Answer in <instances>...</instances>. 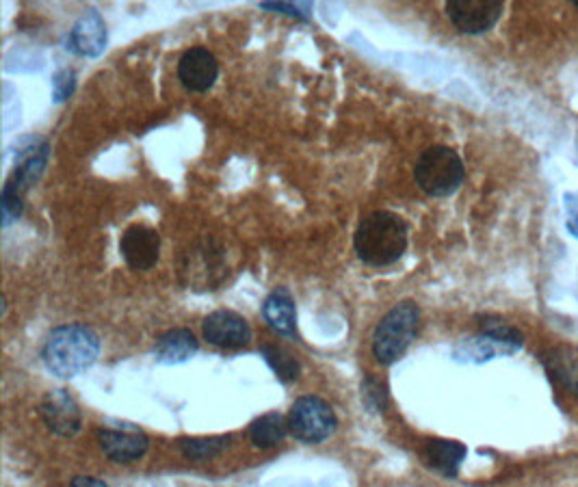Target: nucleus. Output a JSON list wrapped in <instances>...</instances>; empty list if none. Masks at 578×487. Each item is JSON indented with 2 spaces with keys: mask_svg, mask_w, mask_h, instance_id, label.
I'll use <instances>...</instances> for the list:
<instances>
[{
  "mask_svg": "<svg viewBox=\"0 0 578 487\" xmlns=\"http://www.w3.org/2000/svg\"><path fill=\"white\" fill-rule=\"evenodd\" d=\"M420 325V308L414 301H401L379 321L373 334V355L379 364L390 366L403 358Z\"/></svg>",
  "mask_w": 578,
  "mask_h": 487,
  "instance_id": "20e7f679",
  "label": "nucleus"
},
{
  "mask_svg": "<svg viewBox=\"0 0 578 487\" xmlns=\"http://www.w3.org/2000/svg\"><path fill=\"white\" fill-rule=\"evenodd\" d=\"M544 364L550 379L557 386L578 397V355L566 347H557L544 355Z\"/></svg>",
  "mask_w": 578,
  "mask_h": 487,
  "instance_id": "a211bd4d",
  "label": "nucleus"
},
{
  "mask_svg": "<svg viewBox=\"0 0 578 487\" xmlns=\"http://www.w3.org/2000/svg\"><path fill=\"white\" fill-rule=\"evenodd\" d=\"M518 349L505 345L501 340H494L485 334L479 336H472L459 342L453 351V358L459 362H472V364H483V362H490L494 358H503V355H511L516 353Z\"/></svg>",
  "mask_w": 578,
  "mask_h": 487,
  "instance_id": "f3484780",
  "label": "nucleus"
},
{
  "mask_svg": "<svg viewBox=\"0 0 578 487\" xmlns=\"http://www.w3.org/2000/svg\"><path fill=\"white\" fill-rule=\"evenodd\" d=\"M98 353L100 338L94 329L72 323L52 329L44 342L42 358L52 375L70 379L87 371L98 360Z\"/></svg>",
  "mask_w": 578,
  "mask_h": 487,
  "instance_id": "f257e3e1",
  "label": "nucleus"
},
{
  "mask_svg": "<svg viewBox=\"0 0 578 487\" xmlns=\"http://www.w3.org/2000/svg\"><path fill=\"white\" fill-rule=\"evenodd\" d=\"M74 74L72 70H61L57 76H55V102H63V100H68L72 96V91H74Z\"/></svg>",
  "mask_w": 578,
  "mask_h": 487,
  "instance_id": "bb28decb",
  "label": "nucleus"
},
{
  "mask_svg": "<svg viewBox=\"0 0 578 487\" xmlns=\"http://www.w3.org/2000/svg\"><path fill=\"white\" fill-rule=\"evenodd\" d=\"M477 323H479V332L485 336H490L494 340H501V342H505V345L514 347V349H520L524 345V338H522L520 329L514 325H509L501 317H494V314H481Z\"/></svg>",
  "mask_w": 578,
  "mask_h": 487,
  "instance_id": "4be33fe9",
  "label": "nucleus"
},
{
  "mask_svg": "<svg viewBox=\"0 0 578 487\" xmlns=\"http://www.w3.org/2000/svg\"><path fill=\"white\" fill-rule=\"evenodd\" d=\"M70 50L81 57H100L107 46V26H104L100 13L96 9H87L70 33Z\"/></svg>",
  "mask_w": 578,
  "mask_h": 487,
  "instance_id": "ddd939ff",
  "label": "nucleus"
},
{
  "mask_svg": "<svg viewBox=\"0 0 578 487\" xmlns=\"http://www.w3.org/2000/svg\"><path fill=\"white\" fill-rule=\"evenodd\" d=\"M98 444L109 459L117 464L137 462L150 449V440L141 431H126V429H100Z\"/></svg>",
  "mask_w": 578,
  "mask_h": 487,
  "instance_id": "f8f14e48",
  "label": "nucleus"
},
{
  "mask_svg": "<svg viewBox=\"0 0 578 487\" xmlns=\"http://www.w3.org/2000/svg\"><path fill=\"white\" fill-rule=\"evenodd\" d=\"M574 5H576V7H578V3H574Z\"/></svg>",
  "mask_w": 578,
  "mask_h": 487,
  "instance_id": "c756f323",
  "label": "nucleus"
},
{
  "mask_svg": "<svg viewBox=\"0 0 578 487\" xmlns=\"http://www.w3.org/2000/svg\"><path fill=\"white\" fill-rule=\"evenodd\" d=\"M39 416L44 425L61 438H74L81 431V410L65 390H50L39 403Z\"/></svg>",
  "mask_w": 578,
  "mask_h": 487,
  "instance_id": "1a4fd4ad",
  "label": "nucleus"
},
{
  "mask_svg": "<svg viewBox=\"0 0 578 487\" xmlns=\"http://www.w3.org/2000/svg\"><path fill=\"white\" fill-rule=\"evenodd\" d=\"M70 487H109V485L94 477H76Z\"/></svg>",
  "mask_w": 578,
  "mask_h": 487,
  "instance_id": "c85d7f7f",
  "label": "nucleus"
},
{
  "mask_svg": "<svg viewBox=\"0 0 578 487\" xmlns=\"http://www.w3.org/2000/svg\"><path fill=\"white\" fill-rule=\"evenodd\" d=\"M364 401L369 407H373L375 412H384L386 410V390L382 386V381H377L375 377H369L364 381Z\"/></svg>",
  "mask_w": 578,
  "mask_h": 487,
  "instance_id": "393cba45",
  "label": "nucleus"
},
{
  "mask_svg": "<svg viewBox=\"0 0 578 487\" xmlns=\"http://www.w3.org/2000/svg\"><path fill=\"white\" fill-rule=\"evenodd\" d=\"M197 353V340L189 329H169L156 340V360L163 364H180L187 362Z\"/></svg>",
  "mask_w": 578,
  "mask_h": 487,
  "instance_id": "6ab92c4d",
  "label": "nucleus"
},
{
  "mask_svg": "<svg viewBox=\"0 0 578 487\" xmlns=\"http://www.w3.org/2000/svg\"><path fill=\"white\" fill-rule=\"evenodd\" d=\"M336 427L338 420L334 410L330 403H325L319 397L297 399L291 407V414H288V429H291L297 440L306 444L325 442L334 436Z\"/></svg>",
  "mask_w": 578,
  "mask_h": 487,
  "instance_id": "423d86ee",
  "label": "nucleus"
},
{
  "mask_svg": "<svg viewBox=\"0 0 578 487\" xmlns=\"http://www.w3.org/2000/svg\"><path fill=\"white\" fill-rule=\"evenodd\" d=\"M288 431H291L288 429V418L278 412H269L249 425L247 436L256 449H273L288 436Z\"/></svg>",
  "mask_w": 578,
  "mask_h": 487,
  "instance_id": "aec40b11",
  "label": "nucleus"
},
{
  "mask_svg": "<svg viewBox=\"0 0 578 487\" xmlns=\"http://www.w3.org/2000/svg\"><path fill=\"white\" fill-rule=\"evenodd\" d=\"M563 202H566L568 232L574 236V239H578V193H566Z\"/></svg>",
  "mask_w": 578,
  "mask_h": 487,
  "instance_id": "cd10ccee",
  "label": "nucleus"
},
{
  "mask_svg": "<svg viewBox=\"0 0 578 487\" xmlns=\"http://www.w3.org/2000/svg\"><path fill=\"white\" fill-rule=\"evenodd\" d=\"M423 464L444 477H455L466 459V446L453 440H427L420 451Z\"/></svg>",
  "mask_w": 578,
  "mask_h": 487,
  "instance_id": "2eb2a0df",
  "label": "nucleus"
},
{
  "mask_svg": "<svg viewBox=\"0 0 578 487\" xmlns=\"http://www.w3.org/2000/svg\"><path fill=\"white\" fill-rule=\"evenodd\" d=\"M228 275L230 265L226 247L213 236L191 243L180 260V280L191 291H213L228 280Z\"/></svg>",
  "mask_w": 578,
  "mask_h": 487,
  "instance_id": "7ed1b4c3",
  "label": "nucleus"
},
{
  "mask_svg": "<svg viewBox=\"0 0 578 487\" xmlns=\"http://www.w3.org/2000/svg\"><path fill=\"white\" fill-rule=\"evenodd\" d=\"M202 332L206 342L219 349H243L252 342V327L230 310H217L208 314L202 323Z\"/></svg>",
  "mask_w": 578,
  "mask_h": 487,
  "instance_id": "6e6552de",
  "label": "nucleus"
},
{
  "mask_svg": "<svg viewBox=\"0 0 578 487\" xmlns=\"http://www.w3.org/2000/svg\"><path fill=\"white\" fill-rule=\"evenodd\" d=\"M50 148L44 139H35L31 143H26L22 152L18 154L16 169H13V176L7 180L13 189L18 193L29 191L33 184L42 176V171L48 163Z\"/></svg>",
  "mask_w": 578,
  "mask_h": 487,
  "instance_id": "4468645a",
  "label": "nucleus"
},
{
  "mask_svg": "<svg viewBox=\"0 0 578 487\" xmlns=\"http://www.w3.org/2000/svg\"><path fill=\"white\" fill-rule=\"evenodd\" d=\"M265 321L278 332L280 336L295 338L297 336V308L291 293L286 288H275L262 306Z\"/></svg>",
  "mask_w": 578,
  "mask_h": 487,
  "instance_id": "dca6fc26",
  "label": "nucleus"
},
{
  "mask_svg": "<svg viewBox=\"0 0 578 487\" xmlns=\"http://www.w3.org/2000/svg\"><path fill=\"white\" fill-rule=\"evenodd\" d=\"M22 213V193H18L11 184H5L3 189V228H9L13 219H18Z\"/></svg>",
  "mask_w": 578,
  "mask_h": 487,
  "instance_id": "b1692460",
  "label": "nucleus"
},
{
  "mask_svg": "<svg viewBox=\"0 0 578 487\" xmlns=\"http://www.w3.org/2000/svg\"><path fill=\"white\" fill-rule=\"evenodd\" d=\"M262 358L267 360V364L271 366V371L278 375V379L284 381V384H293V381L301 373L299 362L282 347L265 345V347H262Z\"/></svg>",
  "mask_w": 578,
  "mask_h": 487,
  "instance_id": "5701e85b",
  "label": "nucleus"
},
{
  "mask_svg": "<svg viewBox=\"0 0 578 487\" xmlns=\"http://www.w3.org/2000/svg\"><path fill=\"white\" fill-rule=\"evenodd\" d=\"M120 252L130 269L148 271L159 262L161 236L148 226H130L120 241Z\"/></svg>",
  "mask_w": 578,
  "mask_h": 487,
  "instance_id": "9d476101",
  "label": "nucleus"
},
{
  "mask_svg": "<svg viewBox=\"0 0 578 487\" xmlns=\"http://www.w3.org/2000/svg\"><path fill=\"white\" fill-rule=\"evenodd\" d=\"M414 176L418 187L427 195L449 197L462 187L466 169L455 150L446 146H433L418 156Z\"/></svg>",
  "mask_w": 578,
  "mask_h": 487,
  "instance_id": "39448f33",
  "label": "nucleus"
},
{
  "mask_svg": "<svg viewBox=\"0 0 578 487\" xmlns=\"http://www.w3.org/2000/svg\"><path fill=\"white\" fill-rule=\"evenodd\" d=\"M353 245L364 265H394L407 249V223L388 210H375L360 221Z\"/></svg>",
  "mask_w": 578,
  "mask_h": 487,
  "instance_id": "f03ea898",
  "label": "nucleus"
},
{
  "mask_svg": "<svg viewBox=\"0 0 578 487\" xmlns=\"http://www.w3.org/2000/svg\"><path fill=\"white\" fill-rule=\"evenodd\" d=\"M228 436H215V438H182L178 442L182 455L193 462H206V459L219 457L230 446Z\"/></svg>",
  "mask_w": 578,
  "mask_h": 487,
  "instance_id": "412c9836",
  "label": "nucleus"
},
{
  "mask_svg": "<svg viewBox=\"0 0 578 487\" xmlns=\"http://www.w3.org/2000/svg\"><path fill=\"white\" fill-rule=\"evenodd\" d=\"M446 16L462 33L481 35L488 33L503 16V3L498 0H449Z\"/></svg>",
  "mask_w": 578,
  "mask_h": 487,
  "instance_id": "0eeeda50",
  "label": "nucleus"
},
{
  "mask_svg": "<svg viewBox=\"0 0 578 487\" xmlns=\"http://www.w3.org/2000/svg\"><path fill=\"white\" fill-rule=\"evenodd\" d=\"M260 7L265 9V11L286 13V16H293L297 20H308L312 16V5L310 3H262Z\"/></svg>",
  "mask_w": 578,
  "mask_h": 487,
  "instance_id": "a878e982",
  "label": "nucleus"
},
{
  "mask_svg": "<svg viewBox=\"0 0 578 487\" xmlns=\"http://www.w3.org/2000/svg\"><path fill=\"white\" fill-rule=\"evenodd\" d=\"M219 74V63L215 55L206 48H191L182 55L178 63L180 83L191 91H206L215 85Z\"/></svg>",
  "mask_w": 578,
  "mask_h": 487,
  "instance_id": "9b49d317",
  "label": "nucleus"
}]
</instances>
